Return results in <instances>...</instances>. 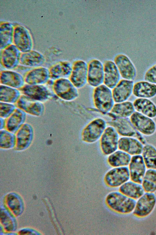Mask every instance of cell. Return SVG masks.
Instances as JSON below:
<instances>
[{
    "mask_svg": "<svg viewBox=\"0 0 156 235\" xmlns=\"http://www.w3.org/2000/svg\"><path fill=\"white\" fill-rule=\"evenodd\" d=\"M129 120L135 128L142 134L150 136L156 131V124L151 118L137 111L129 117Z\"/></svg>",
    "mask_w": 156,
    "mask_h": 235,
    "instance_id": "cell-7",
    "label": "cell"
},
{
    "mask_svg": "<svg viewBox=\"0 0 156 235\" xmlns=\"http://www.w3.org/2000/svg\"><path fill=\"white\" fill-rule=\"evenodd\" d=\"M103 64L99 60L93 59L87 64V83L94 88L103 84Z\"/></svg>",
    "mask_w": 156,
    "mask_h": 235,
    "instance_id": "cell-11",
    "label": "cell"
},
{
    "mask_svg": "<svg viewBox=\"0 0 156 235\" xmlns=\"http://www.w3.org/2000/svg\"><path fill=\"white\" fill-rule=\"evenodd\" d=\"M0 82L2 84L17 89H21L25 85L24 77L18 72L11 70L1 71Z\"/></svg>",
    "mask_w": 156,
    "mask_h": 235,
    "instance_id": "cell-21",
    "label": "cell"
},
{
    "mask_svg": "<svg viewBox=\"0 0 156 235\" xmlns=\"http://www.w3.org/2000/svg\"><path fill=\"white\" fill-rule=\"evenodd\" d=\"M106 202L112 210L122 214H129L134 210L136 202L120 192L114 191L106 197Z\"/></svg>",
    "mask_w": 156,
    "mask_h": 235,
    "instance_id": "cell-1",
    "label": "cell"
},
{
    "mask_svg": "<svg viewBox=\"0 0 156 235\" xmlns=\"http://www.w3.org/2000/svg\"><path fill=\"white\" fill-rule=\"evenodd\" d=\"M103 84L112 89L120 80L121 76L114 62L107 60L103 64Z\"/></svg>",
    "mask_w": 156,
    "mask_h": 235,
    "instance_id": "cell-20",
    "label": "cell"
},
{
    "mask_svg": "<svg viewBox=\"0 0 156 235\" xmlns=\"http://www.w3.org/2000/svg\"><path fill=\"white\" fill-rule=\"evenodd\" d=\"M14 27L11 23L1 22L0 24V49L2 50L13 44Z\"/></svg>",
    "mask_w": 156,
    "mask_h": 235,
    "instance_id": "cell-28",
    "label": "cell"
},
{
    "mask_svg": "<svg viewBox=\"0 0 156 235\" xmlns=\"http://www.w3.org/2000/svg\"><path fill=\"white\" fill-rule=\"evenodd\" d=\"M145 192L154 193L156 191V170L148 169L146 172L142 182Z\"/></svg>",
    "mask_w": 156,
    "mask_h": 235,
    "instance_id": "cell-34",
    "label": "cell"
},
{
    "mask_svg": "<svg viewBox=\"0 0 156 235\" xmlns=\"http://www.w3.org/2000/svg\"><path fill=\"white\" fill-rule=\"evenodd\" d=\"M129 169L131 181L141 184L146 171V167L142 155H133L129 163Z\"/></svg>",
    "mask_w": 156,
    "mask_h": 235,
    "instance_id": "cell-17",
    "label": "cell"
},
{
    "mask_svg": "<svg viewBox=\"0 0 156 235\" xmlns=\"http://www.w3.org/2000/svg\"><path fill=\"white\" fill-rule=\"evenodd\" d=\"M45 60L44 56L41 53L32 50L21 53L20 64L24 67L34 68L41 66Z\"/></svg>",
    "mask_w": 156,
    "mask_h": 235,
    "instance_id": "cell-23",
    "label": "cell"
},
{
    "mask_svg": "<svg viewBox=\"0 0 156 235\" xmlns=\"http://www.w3.org/2000/svg\"><path fill=\"white\" fill-rule=\"evenodd\" d=\"M119 191L133 199L137 200L144 193V191L141 184L132 181H127L119 187Z\"/></svg>",
    "mask_w": 156,
    "mask_h": 235,
    "instance_id": "cell-29",
    "label": "cell"
},
{
    "mask_svg": "<svg viewBox=\"0 0 156 235\" xmlns=\"http://www.w3.org/2000/svg\"><path fill=\"white\" fill-rule=\"evenodd\" d=\"M16 108L12 103L0 102V118H7Z\"/></svg>",
    "mask_w": 156,
    "mask_h": 235,
    "instance_id": "cell-36",
    "label": "cell"
},
{
    "mask_svg": "<svg viewBox=\"0 0 156 235\" xmlns=\"http://www.w3.org/2000/svg\"><path fill=\"white\" fill-rule=\"evenodd\" d=\"M93 96L95 107L104 114H108L115 103L112 89L103 84L94 88Z\"/></svg>",
    "mask_w": 156,
    "mask_h": 235,
    "instance_id": "cell-2",
    "label": "cell"
},
{
    "mask_svg": "<svg viewBox=\"0 0 156 235\" xmlns=\"http://www.w3.org/2000/svg\"><path fill=\"white\" fill-rule=\"evenodd\" d=\"M52 88L56 96L65 101H73L79 95L78 89L69 78H61L55 80Z\"/></svg>",
    "mask_w": 156,
    "mask_h": 235,
    "instance_id": "cell-3",
    "label": "cell"
},
{
    "mask_svg": "<svg viewBox=\"0 0 156 235\" xmlns=\"http://www.w3.org/2000/svg\"><path fill=\"white\" fill-rule=\"evenodd\" d=\"M143 145L135 138L123 136L119 139L118 148L130 155H135L142 154Z\"/></svg>",
    "mask_w": 156,
    "mask_h": 235,
    "instance_id": "cell-22",
    "label": "cell"
},
{
    "mask_svg": "<svg viewBox=\"0 0 156 235\" xmlns=\"http://www.w3.org/2000/svg\"><path fill=\"white\" fill-rule=\"evenodd\" d=\"M109 124L120 135L135 138L139 140L144 145L147 144L146 139L142 134L135 128L129 119L128 118H114Z\"/></svg>",
    "mask_w": 156,
    "mask_h": 235,
    "instance_id": "cell-5",
    "label": "cell"
},
{
    "mask_svg": "<svg viewBox=\"0 0 156 235\" xmlns=\"http://www.w3.org/2000/svg\"><path fill=\"white\" fill-rule=\"evenodd\" d=\"M119 134L115 129L110 126L107 127L100 140L101 151L105 155H109L118 148Z\"/></svg>",
    "mask_w": 156,
    "mask_h": 235,
    "instance_id": "cell-8",
    "label": "cell"
},
{
    "mask_svg": "<svg viewBox=\"0 0 156 235\" xmlns=\"http://www.w3.org/2000/svg\"><path fill=\"white\" fill-rule=\"evenodd\" d=\"M132 94L138 98L149 99L156 95V84L146 81H140L134 84Z\"/></svg>",
    "mask_w": 156,
    "mask_h": 235,
    "instance_id": "cell-24",
    "label": "cell"
},
{
    "mask_svg": "<svg viewBox=\"0 0 156 235\" xmlns=\"http://www.w3.org/2000/svg\"><path fill=\"white\" fill-rule=\"evenodd\" d=\"M4 135H2V141H1V145H2V147H10L11 145L12 144L13 142V136L10 135L9 133H5Z\"/></svg>",
    "mask_w": 156,
    "mask_h": 235,
    "instance_id": "cell-38",
    "label": "cell"
},
{
    "mask_svg": "<svg viewBox=\"0 0 156 235\" xmlns=\"http://www.w3.org/2000/svg\"><path fill=\"white\" fill-rule=\"evenodd\" d=\"M144 79L145 81L156 84V64L147 70L144 75Z\"/></svg>",
    "mask_w": 156,
    "mask_h": 235,
    "instance_id": "cell-37",
    "label": "cell"
},
{
    "mask_svg": "<svg viewBox=\"0 0 156 235\" xmlns=\"http://www.w3.org/2000/svg\"><path fill=\"white\" fill-rule=\"evenodd\" d=\"M13 44L22 53L32 50L33 46V39L27 28L20 25L14 27Z\"/></svg>",
    "mask_w": 156,
    "mask_h": 235,
    "instance_id": "cell-6",
    "label": "cell"
},
{
    "mask_svg": "<svg viewBox=\"0 0 156 235\" xmlns=\"http://www.w3.org/2000/svg\"><path fill=\"white\" fill-rule=\"evenodd\" d=\"M142 154L146 168L156 170V148L151 144H146L144 146Z\"/></svg>",
    "mask_w": 156,
    "mask_h": 235,
    "instance_id": "cell-33",
    "label": "cell"
},
{
    "mask_svg": "<svg viewBox=\"0 0 156 235\" xmlns=\"http://www.w3.org/2000/svg\"><path fill=\"white\" fill-rule=\"evenodd\" d=\"M106 127V122L103 118H97L93 120L83 130L82 140L87 143L96 142L100 139Z\"/></svg>",
    "mask_w": 156,
    "mask_h": 235,
    "instance_id": "cell-4",
    "label": "cell"
},
{
    "mask_svg": "<svg viewBox=\"0 0 156 235\" xmlns=\"http://www.w3.org/2000/svg\"><path fill=\"white\" fill-rule=\"evenodd\" d=\"M20 90L23 95L42 103L48 101L53 96L51 91L44 85L27 84Z\"/></svg>",
    "mask_w": 156,
    "mask_h": 235,
    "instance_id": "cell-12",
    "label": "cell"
},
{
    "mask_svg": "<svg viewBox=\"0 0 156 235\" xmlns=\"http://www.w3.org/2000/svg\"><path fill=\"white\" fill-rule=\"evenodd\" d=\"M129 168L126 166L114 167L108 171L104 177L106 184L113 188L120 186L129 179Z\"/></svg>",
    "mask_w": 156,
    "mask_h": 235,
    "instance_id": "cell-9",
    "label": "cell"
},
{
    "mask_svg": "<svg viewBox=\"0 0 156 235\" xmlns=\"http://www.w3.org/2000/svg\"><path fill=\"white\" fill-rule=\"evenodd\" d=\"M87 64L84 61L77 60L72 64L69 79L77 88L83 87L87 83Z\"/></svg>",
    "mask_w": 156,
    "mask_h": 235,
    "instance_id": "cell-14",
    "label": "cell"
},
{
    "mask_svg": "<svg viewBox=\"0 0 156 235\" xmlns=\"http://www.w3.org/2000/svg\"><path fill=\"white\" fill-rule=\"evenodd\" d=\"M133 84V80H120L112 90L115 103L127 101L132 93Z\"/></svg>",
    "mask_w": 156,
    "mask_h": 235,
    "instance_id": "cell-18",
    "label": "cell"
},
{
    "mask_svg": "<svg viewBox=\"0 0 156 235\" xmlns=\"http://www.w3.org/2000/svg\"><path fill=\"white\" fill-rule=\"evenodd\" d=\"M26 118V113L21 109L16 108L7 118L5 125L9 130L12 131L16 130L23 124Z\"/></svg>",
    "mask_w": 156,
    "mask_h": 235,
    "instance_id": "cell-30",
    "label": "cell"
},
{
    "mask_svg": "<svg viewBox=\"0 0 156 235\" xmlns=\"http://www.w3.org/2000/svg\"><path fill=\"white\" fill-rule=\"evenodd\" d=\"M133 103L129 101L115 103L110 112L108 114L114 118H127L135 112Z\"/></svg>",
    "mask_w": 156,
    "mask_h": 235,
    "instance_id": "cell-26",
    "label": "cell"
},
{
    "mask_svg": "<svg viewBox=\"0 0 156 235\" xmlns=\"http://www.w3.org/2000/svg\"><path fill=\"white\" fill-rule=\"evenodd\" d=\"M72 64L66 61L59 62L49 69L50 79L54 81L62 78H69L72 71Z\"/></svg>",
    "mask_w": 156,
    "mask_h": 235,
    "instance_id": "cell-25",
    "label": "cell"
},
{
    "mask_svg": "<svg viewBox=\"0 0 156 235\" xmlns=\"http://www.w3.org/2000/svg\"><path fill=\"white\" fill-rule=\"evenodd\" d=\"M21 95L20 92L18 89L0 84V102L16 103Z\"/></svg>",
    "mask_w": 156,
    "mask_h": 235,
    "instance_id": "cell-32",
    "label": "cell"
},
{
    "mask_svg": "<svg viewBox=\"0 0 156 235\" xmlns=\"http://www.w3.org/2000/svg\"><path fill=\"white\" fill-rule=\"evenodd\" d=\"M156 204V196L153 193L146 192L138 199L133 211L136 217L143 218L148 215Z\"/></svg>",
    "mask_w": 156,
    "mask_h": 235,
    "instance_id": "cell-10",
    "label": "cell"
},
{
    "mask_svg": "<svg viewBox=\"0 0 156 235\" xmlns=\"http://www.w3.org/2000/svg\"><path fill=\"white\" fill-rule=\"evenodd\" d=\"M19 132L17 135V146L20 148L26 147L30 142L31 138L32 129L31 126L28 124H23L20 128Z\"/></svg>",
    "mask_w": 156,
    "mask_h": 235,
    "instance_id": "cell-35",
    "label": "cell"
},
{
    "mask_svg": "<svg viewBox=\"0 0 156 235\" xmlns=\"http://www.w3.org/2000/svg\"><path fill=\"white\" fill-rule=\"evenodd\" d=\"M22 53L13 44L2 50L0 54L2 65L8 70H12L20 64Z\"/></svg>",
    "mask_w": 156,
    "mask_h": 235,
    "instance_id": "cell-13",
    "label": "cell"
},
{
    "mask_svg": "<svg viewBox=\"0 0 156 235\" xmlns=\"http://www.w3.org/2000/svg\"><path fill=\"white\" fill-rule=\"evenodd\" d=\"M136 111L151 118L156 117V106L148 99L138 98L133 103Z\"/></svg>",
    "mask_w": 156,
    "mask_h": 235,
    "instance_id": "cell-27",
    "label": "cell"
},
{
    "mask_svg": "<svg viewBox=\"0 0 156 235\" xmlns=\"http://www.w3.org/2000/svg\"><path fill=\"white\" fill-rule=\"evenodd\" d=\"M16 104L17 108L26 113L35 116H41L44 110V105L42 102L23 95H21Z\"/></svg>",
    "mask_w": 156,
    "mask_h": 235,
    "instance_id": "cell-16",
    "label": "cell"
},
{
    "mask_svg": "<svg viewBox=\"0 0 156 235\" xmlns=\"http://www.w3.org/2000/svg\"><path fill=\"white\" fill-rule=\"evenodd\" d=\"M50 79L49 69L40 66L28 72L24 77L25 83L30 85H44Z\"/></svg>",
    "mask_w": 156,
    "mask_h": 235,
    "instance_id": "cell-19",
    "label": "cell"
},
{
    "mask_svg": "<svg viewBox=\"0 0 156 235\" xmlns=\"http://www.w3.org/2000/svg\"><path fill=\"white\" fill-rule=\"evenodd\" d=\"M114 62L123 79L133 80L135 78L136 75V68L126 55L122 54L117 55L114 58Z\"/></svg>",
    "mask_w": 156,
    "mask_h": 235,
    "instance_id": "cell-15",
    "label": "cell"
},
{
    "mask_svg": "<svg viewBox=\"0 0 156 235\" xmlns=\"http://www.w3.org/2000/svg\"><path fill=\"white\" fill-rule=\"evenodd\" d=\"M131 157L130 155L120 150L109 155L107 161L113 167L126 166L129 165Z\"/></svg>",
    "mask_w": 156,
    "mask_h": 235,
    "instance_id": "cell-31",
    "label": "cell"
}]
</instances>
